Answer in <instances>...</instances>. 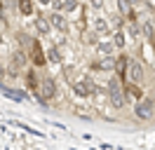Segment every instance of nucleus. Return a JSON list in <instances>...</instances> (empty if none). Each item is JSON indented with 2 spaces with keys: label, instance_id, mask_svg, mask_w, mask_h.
Instances as JSON below:
<instances>
[{
  "label": "nucleus",
  "instance_id": "9",
  "mask_svg": "<svg viewBox=\"0 0 155 150\" xmlns=\"http://www.w3.org/2000/svg\"><path fill=\"white\" fill-rule=\"evenodd\" d=\"M94 47H97V56H99V59H101V56H113V54H115V49H117L113 40H99Z\"/></svg>",
  "mask_w": 155,
  "mask_h": 150
},
{
  "label": "nucleus",
  "instance_id": "16",
  "mask_svg": "<svg viewBox=\"0 0 155 150\" xmlns=\"http://www.w3.org/2000/svg\"><path fill=\"white\" fill-rule=\"evenodd\" d=\"M110 40L115 42V47H117V49H122V47L127 45V40H125V33H122V31H115V33H113V38H110Z\"/></svg>",
  "mask_w": 155,
  "mask_h": 150
},
{
  "label": "nucleus",
  "instance_id": "18",
  "mask_svg": "<svg viewBox=\"0 0 155 150\" xmlns=\"http://www.w3.org/2000/svg\"><path fill=\"white\" fill-rule=\"evenodd\" d=\"M19 12L21 14H31L33 12V0H19Z\"/></svg>",
  "mask_w": 155,
  "mask_h": 150
},
{
  "label": "nucleus",
  "instance_id": "6",
  "mask_svg": "<svg viewBox=\"0 0 155 150\" xmlns=\"http://www.w3.org/2000/svg\"><path fill=\"white\" fill-rule=\"evenodd\" d=\"M24 66H26V52H14V54H12V61H10V68H7L10 77H19Z\"/></svg>",
  "mask_w": 155,
  "mask_h": 150
},
{
  "label": "nucleus",
  "instance_id": "15",
  "mask_svg": "<svg viewBox=\"0 0 155 150\" xmlns=\"http://www.w3.org/2000/svg\"><path fill=\"white\" fill-rule=\"evenodd\" d=\"M26 82H28V87L33 92L40 89V80H38V75H35V70H28V73H26Z\"/></svg>",
  "mask_w": 155,
  "mask_h": 150
},
{
  "label": "nucleus",
  "instance_id": "17",
  "mask_svg": "<svg viewBox=\"0 0 155 150\" xmlns=\"http://www.w3.org/2000/svg\"><path fill=\"white\" fill-rule=\"evenodd\" d=\"M97 38H99L97 31H92V33H82V42H85V45H97V42H99Z\"/></svg>",
  "mask_w": 155,
  "mask_h": 150
},
{
  "label": "nucleus",
  "instance_id": "1",
  "mask_svg": "<svg viewBox=\"0 0 155 150\" xmlns=\"http://www.w3.org/2000/svg\"><path fill=\"white\" fill-rule=\"evenodd\" d=\"M97 82L92 80V75H82L80 80H75L73 82V94H75L78 99H87V96H92V94H97Z\"/></svg>",
  "mask_w": 155,
  "mask_h": 150
},
{
  "label": "nucleus",
  "instance_id": "14",
  "mask_svg": "<svg viewBox=\"0 0 155 150\" xmlns=\"http://www.w3.org/2000/svg\"><path fill=\"white\" fill-rule=\"evenodd\" d=\"M92 28L97 31L99 35H104V33H108V21L106 19H94V21H92Z\"/></svg>",
  "mask_w": 155,
  "mask_h": 150
},
{
  "label": "nucleus",
  "instance_id": "10",
  "mask_svg": "<svg viewBox=\"0 0 155 150\" xmlns=\"http://www.w3.org/2000/svg\"><path fill=\"white\" fill-rule=\"evenodd\" d=\"M31 59H33V64H35V66H45V64H47V56H45V52L40 49L38 40L31 42Z\"/></svg>",
  "mask_w": 155,
  "mask_h": 150
},
{
  "label": "nucleus",
  "instance_id": "19",
  "mask_svg": "<svg viewBox=\"0 0 155 150\" xmlns=\"http://www.w3.org/2000/svg\"><path fill=\"white\" fill-rule=\"evenodd\" d=\"M78 9V0H64V5H61V12L66 14V12H75Z\"/></svg>",
  "mask_w": 155,
  "mask_h": 150
},
{
  "label": "nucleus",
  "instance_id": "12",
  "mask_svg": "<svg viewBox=\"0 0 155 150\" xmlns=\"http://www.w3.org/2000/svg\"><path fill=\"white\" fill-rule=\"evenodd\" d=\"M35 31L40 33V38H47L54 28L49 26V19L47 17H35Z\"/></svg>",
  "mask_w": 155,
  "mask_h": 150
},
{
  "label": "nucleus",
  "instance_id": "23",
  "mask_svg": "<svg viewBox=\"0 0 155 150\" xmlns=\"http://www.w3.org/2000/svg\"><path fill=\"white\" fill-rule=\"evenodd\" d=\"M38 2H42V5H49V2H52V0H38Z\"/></svg>",
  "mask_w": 155,
  "mask_h": 150
},
{
  "label": "nucleus",
  "instance_id": "20",
  "mask_svg": "<svg viewBox=\"0 0 155 150\" xmlns=\"http://www.w3.org/2000/svg\"><path fill=\"white\" fill-rule=\"evenodd\" d=\"M89 7H94V9H101V7H104V0H89Z\"/></svg>",
  "mask_w": 155,
  "mask_h": 150
},
{
  "label": "nucleus",
  "instance_id": "3",
  "mask_svg": "<svg viewBox=\"0 0 155 150\" xmlns=\"http://www.w3.org/2000/svg\"><path fill=\"white\" fill-rule=\"evenodd\" d=\"M59 94V89H57V80L52 77V75H45L42 80H40V89H38V99L42 103H49L54 96Z\"/></svg>",
  "mask_w": 155,
  "mask_h": 150
},
{
  "label": "nucleus",
  "instance_id": "24",
  "mask_svg": "<svg viewBox=\"0 0 155 150\" xmlns=\"http://www.w3.org/2000/svg\"><path fill=\"white\" fill-rule=\"evenodd\" d=\"M129 2H132V5H134V2H136V0H129Z\"/></svg>",
  "mask_w": 155,
  "mask_h": 150
},
{
  "label": "nucleus",
  "instance_id": "13",
  "mask_svg": "<svg viewBox=\"0 0 155 150\" xmlns=\"http://www.w3.org/2000/svg\"><path fill=\"white\" fill-rule=\"evenodd\" d=\"M45 56H47L49 64H57V66L64 61V56H61V49H59V45H52L47 52H45Z\"/></svg>",
  "mask_w": 155,
  "mask_h": 150
},
{
  "label": "nucleus",
  "instance_id": "8",
  "mask_svg": "<svg viewBox=\"0 0 155 150\" xmlns=\"http://www.w3.org/2000/svg\"><path fill=\"white\" fill-rule=\"evenodd\" d=\"M122 89H125V94L129 96V99H134L136 103L143 99V92H141V87L136 82H129V80H122Z\"/></svg>",
  "mask_w": 155,
  "mask_h": 150
},
{
  "label": "nucleus",
  "instance_id": "11",
  "mask_svg": "<svg viewBox=\"0 0 155 150\" xmlns=\"http://www.w3.org/2000/svg\"><path fill=\"white\" fill-rule=\"evenodd\" d=\"M115 64H117V56H101L99 61L92 64V68H97V70H115Z\"/></svg>",
  "mask_w": 155,
  "mask_h": 150
},
{
  "label": "nucleus",
  "instance_id": "22",
  "mask_svg": "<svg viewBox=\"0 0 155 150\" xmlns=\"http://www.w3.org/2000/svg\"><path fill=\"white\" fill-rule=\"evenodd\" d=\"M5 45V38H2V33H0V47Z\"/></svg>",
  "mask_w": 155,
  "mask_h": 150
},
{
  "label": "nucleus",
  "instance_id": "21",
  "mask_svg": "<svg viewBox=\"0 0 155 150\" xmlns=\"http://www.w3.org/2000/svg\"><path fill=\"white\" fill-rule=\"evenodd\" d=\"M5 75H7V66H5V64H2V61H0V80H2Z\"/></svg>",
  "mask_w": 155,
  "mask_h": 150
},
{
  "label": "nucleus",
  "instance_id": "4",
  "mask_svg": "<svg viewBox=\"0 0 155 150\" xmlns=\"http://www.w3.org/2000/svg\"><path fill=\"white\" fill-rule=\"evenodd\" d=\"M134 115H136V120H150L155 115V101L153 99H141V101L134 106Z\"/></svg>",
  "mask_w": 155,
  "mask_h": 150
},
{
  "label": "nucleus",
  "instance_id": "5",
  "mask_svg": "<svg viewBox=\"0 0 155 150\" xmlns=\"http://www.w3.org/2000/svg\"><path fill=\"white\" fill-rule=\"evenodd\" d=\"M125 80H129V82H136V84L143 80V66H141V61L129 59V64H127V73H125Z\"/></svg>",
  "mask_w": 155,
  "mask_h": 150
},
{
  "label": "nucleus",
  "instance_id": "2",
  "mask_svg": "<svg viewBox=\"0 0 155 150\" xmlns=\"http://www.w3.org/2000/svg\"><path fill=\"white\" fill-rule=\"evenodd\" d=\"M108 101H110V106H115V108H122L127 101V94L125 89H122V84H120V80H108Z\"/></svg>",
  "mask_w": 155,
  "mask_h": 150
},
{
  "label": "nucleus",
  "instance_id": "7",
  "mask_svg": "<svg viewBox=\"0 0 155 150\" xmlns=\"http://www.w3.org/2000/svg\"><path fill=\"white\" fill-rule=\"evenodd\" d=\"M47 19H49V26L54 28V31H59V33H66L68 31V19H66L64 12H52Z\"/></svg>",
  "mask_w": 155,
  "mask_h": 150
}]
</instances>
